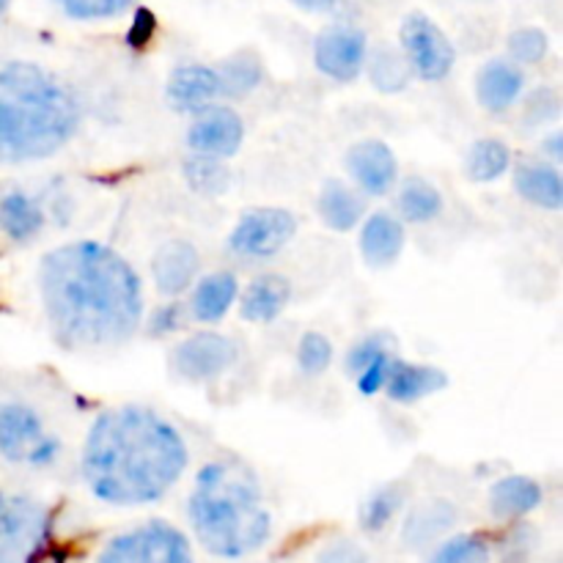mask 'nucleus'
Listing matches in <instances>:
<instances>
[{
  "instance_id": "20",
  "label": "nucleus",
  "mask_w": 563,
  "mask_h": 563,
  "mask_svg": "<svg viewBox=\"0 0 563 563\" xmlns=\"http://www.w3.org/2000/svg\"><path fill=\"white\" fill-rule=\"evenodd\" d=\"M291 300V284L284 275H262L253 280L240 300V313L247 322H273Z\"/></svg>"
},
{
  "instance_id": "8",
  "label": "nucleus",
  "mask_w": 563,
  "mask_h": 563,
  "mask_svg": "<svg viewBox=\"0 0 563 563\" xmlns=\"http://www.w3.org/2000/svg\"><path fill=\"white\" fill-rule=\"evenodd\" d=\"M399 36L407 64H410V69L416 71L421 80L438 82L451 75L456 53L454 44H451L449 36L440 31L438 22L429 20L427 14H410L401 22Z\"/></svg>"
},
{
  "instance_id": "5",
  "label": "nucleus",
  "mask_w": 563,
  "mask_h": 563,
  "mask_svg": "<svg viewBox=\"0 0 563 563\" xmlns=\"http://www.w3.org/2000/svg\"><path fill=\"white\" fill-rule=\"evenodd\" d=\"M49 537V515L22 495H0V563H36Z\"/></svg>"
},
{
  "instance_id": "29",
  "label": "nucleus",
  "mask_w": 563,
  "mask_h": 563,
  "mask_svg": "<svg viewBox=\"0 0 563 563\" xmlns=\"http://www.w3.org/2000/svg\"><path fill=\"white\" fill-rule=\"evenodd\" d=\"M185 179L201 196H223L231 185V174L218 157H203L196 154L192 159L185 163Z\"/></svg>"
},
{
  "instance_id": "11",
  "label": "nucleus",
  "mask_w": 563,
  "mask_h": 563,
  "mask_svg": "<svg viewBox=\"0 0 563 563\" xmlns=\"http://www.w3.org/2000/svg\"><path fill=\"white\" fill-rule=\"evenodd\" d=\"M245 141V126L236 110L223 108V104H209L187 130V146L203 157L229 159L240 152Z\"/></svg>"
},
{
  "instance_id": "23",
  "label": "nucleus",
  "mask_w": 563,
  "mask_h": 563,
  "mask_svg": "<svg viewBox=\"0 0 563 563\" xmlns=\"http://www.w3.org/2000/svg\"><path fill=\"white\" fill-rule=\"evenodd\" d=\"M236 300V278L231 273H214L198 280L190 300V313L198 322H220Z\"/></svg>"
},
{
  "instance_id": "1",
  "label": "nucleus",
  "mask_w": 563,
  "mask_h": 563,
  "mask_svg": "<svg viewBox=\"0 0 563 563\" xmlns=\"http://www.w3.org/2000/svg\"><path fill=\"white\" fill-rule=\"evenodd\" d=\"M44 313L64 350H108L135 335L143 286L132 264L99 242H69L38 269Z\"/></svg>"
},
{
  "instance_id": "17",
  "label": "nucleus",
  "mask_w": 563,
  "mask_h": 563,
  "mask_svg": "<svg viewBox=\"0 0 563 563\" xmlns=\"http://www.w3.org/2000/svg\"><path fill=\"white\" fill-rule=\"evenodd\" d=\"M522 82H526V75H522L517 64L500 58L487 60L476 77L478 102L489 113H504V110H509L517 102V97L522 91Z\"/></svg>"
},
{
  "instance_id": "14",
  "label": "nucleus",
  "mask_w": 563,
  "mask_h": 563,
  "mask_svg": "<svg viewBox=\"0 0 563 563\" xmlns=\"http://www.w3.org/2000/svg\"><path fill=\"white\" fill-rule=\"evenodd\" d=\"M218 97H223V88L212 66L185 64L174 69L168 80V102L176 113H201Z\"/></svg>"
},
{
  "instance_id": "22",
  "label": "nucleus",
  "mask_w": 563,
  "mask_h": 563,
  "mask_svg": "<svg viewBox=\"0 0 563 563\" xmlns=\"http://www.w3.org/2000/svg\"><path fill=\"white\" fill-rule=\"evenodd\" d=\"M542 504V487L528 476H506L489 493V509L495 517L517 520V517L531 515Z\"/></svg>"
},
{
  "instance_id": "2",
  "label": "nucleus",
  "mask_w": 563,
  "mask_h": 563,
  "mask_svg": "<svg viewBox=\"0 0 563 563\" xmlns=\"http://www.w3.org/2000/svg\"><path fill=\"white\" fill-rule=\"evenodd\" d=\"M187 467L181 434L146 407L126 405L93 421L82 451V478L110 506H146L163 498Z\"/></svg>"
},
{
  "instance_id": "9",
  "label": "nucleus",
  "mask_w": 563,
  "mask_h": 563,
  "mask_svg": "<svg viewBox=\"0 0 563 563\" xmlns=\"http://www.w3.org/2000/svg\"><path fill=\"white\" fill-rule=\"evenodd\" d=\"M297 231V220L289 209L262 207L240 218L229 236V247L242 258H273L284 251Z\"/></svg>"
},
{
  "instance_id": "41",
  "label": "nucleus",
  "mask_w": 563,
  "mask_h": 563,
  "mask_svg": "<svg viewBox=\"0 0 563 563\" xmlns=\"http://www.w3.org/2000/svg\"><path fill=\"white\" fill-rule=\"evenodd\" d=\"M561 146H563V137H561V132H555L553 137H550L548 141V152L553 154L555 159H561L563 157V152H561Z\"/></svg>"
},
{
  "instance_id": "35",
  "label": "nucleus",
  "mask_w": 563,
  "mask_h": 563,
  "mask_svg": "<svg viewBox=\"0 0 563 563\" xmlns=\"http://www.w3.org/2000/svg\"><path fill=\"white\" fill-rule=\"evenodd\" d=\"M548 33L539 27H520L509 36V53L517 64H539L548 55Z\"/></svg>"
},
{
  "instance_id": "33",
  "label": "nucleus",
  "mask_w": 563,
  "mask_h": 563,
  "mask_svg": "<svg viewBox=\"0 0 563 563\" xmlns=\"http://www.w3.org/2000/svg\"><path fill=\"white\" fill-rule=\"evenodd\" d=\"M429 563H489V544L482 537L462 533L449 539Z\"/></svg>"
},
{
  "instance_id": "18",
  "label": "nucleus",
  "mask_w": 563,
  "mask_h": 563,
  "mask_svg": "<svg viewBox=\"0 0 563 563\" xmlns=\"http://www.w3.org/2000/svg\"><path fill=\"white\" fill-rule=\"evenodd\" d=\"M405 251V225L388 212H374L361 231V253L372 267H390Z\"/></svg>"
},
{
  "instance_id": "28",
  "label": "nucleus",
  "mask_w": 563,
  "mask_h": 563,
  "mask_svg": "<svg viewBox=\"0 0 563 563\" xmlns=\"http://www.w3.org/2000/svg\"><path fill=\"white\" fill-rule=\"evenodd\" d=\"M454 520H456L454 506L445 504V500H434V504L412 511V517L405 526V539L412 544V548H421V544L432 542V539H438L440 533L449 531Z\"/></svg>"
},
{
  "instance_id": "16",
  "label": "nucleus",
  "mask_w": 563,
  "mask_h": 563,
  "mask_svg": "<svg viewBox=\"0 0 563 563\" xmlns=\"http://www.w3.org/2000/svg\"><path fill=\"white\" fill-rule=\"evenodd\" d=\"M449 385V374L438 366H423V363H407L394 357L385 377L383 390L399 405H416L427 396L440 394Z\"/></svg>"
},
{
  "instance_id": "36",
  "label": "nucleus",
  "mask_w": 563,
  "mask_h": 563,
  "mask_svg": "<svg viewBox=\"0 0 563 563\" xmlns=\"http://www.w3.org/2000/svg\"><path fill=\"white\" fill-rule=\"evenodd\" d=\"M75 20H110L124 14L132 0H53Z\"/></svg>"
},
{
  "instance_id": "15",
  "label": "nucleus",
  "mask_w": 563,
  "mask_h": 563,
  "mask_svg": "<svg viewBox=\"0 0 563 563\" xmlns=\"http://www.w3.org/2000/svg\"><path fill=\"white\" fill-rule=\"evenodd\" d=\"M201 258L198 251L185 240H170L159 245V251L152 258V278L157 284V291L165 297H179L190 289L196 280Z\"/></svg>"
},
{
  "instance_id": "3",
  "label": "nucleus",
  "mask_w": 563,
  "mask_h": 563,
  "mask_svg": "<svg viewBox=\"0 0 563 563\" xmlns=\"http://www.w3.org/2000/svg\"><path fill=\"white\" fill-rule=\"evenodd\" d=\"M77 126L80 104L58 77L27 60L0 66V163L53 157Z\"/></svg>"
},
{
  "instance_id": "4",
  "label": "nucleus",
  "mask_w": 563,
  "mask_h": 563,
  "mask_svg": "<svg viewBox=\"0 0 563 563\" xmlns=\"http://www.w3.org/2000/svg\"><path fill=\"white\" fill-rule=\"evenodd\" d=\"M190 522L198 542L218 559H245L269 539V511L256 473L240 460L201 467L190 495Z\"/></svg>"
},
{
  "instance_id": "31",
  "label": "nucleus",
  "mask_w": 563,
  "mask_h": 563,
  "mask_svg": "<svg viewBox=\"0 0 563 563\" xmlns=\"http://www.w3.org/2000/svg\"><path fill=\"white\" fill-rule=\"evenodd\" d=\"M410 64L405 55L394 53V49H379L368 66V77H372L374 88L385 93H396L410 82Z\"/></svg>"
},
{
  "instance_id": "38",
  "label": "nucleus",
  "mask_w": 563,
  "mask_h": 563,
  "mask_svg": "<svg viewBox=\"0 0 563 563\" xmlns=\"http://www.w3.org/2000/svg\"><path fill=\"white\" fill-rule=\"evenodd\" d=\"M319 563H368L366 550L355 542H335L328 550H322Z\"/></svg>"
},
{
  "instance_id": "21",
  "label": "nucleus",
  "mask_w": 563,
  "mask_h": 563,
  "mask_svg": "<svg viewBox=\"0 0 563 563\" xmlns=\"http://www.w3.org/2000/svg\"><path fill=\"white\" fill-rule=\"evenodd\" d=\"M515 190L533 207L555 212L563 207V181L555 165L522 163L515 170Z\"/></svg>"
},
{
  "instance_id": "6",
  "label": "nucleus",
  "mask_w": 563,
  "mask_h": 563,
  "mask_svg": "<svg viewBox=\"0 0 563 563\" xmlns=\"http://www.w3.org/2000/svg\"><path fill=\"white\" fill-rule=\"evenodd\" d=\"M97 563H192V553L185 533L154 520L115 537Z\"/></svg>"
},
{
  "instance_id": "25",
  "label": "nucleus",
  "mask_w": 563,
  "mask_h": 563,
  "mask_svg": "<svg viewBox=\"0 0 563 563\" xmlns=\"http://www.w3.org/2000/svg\"><path fill=\"white\" fill-rule=\"evenodd\" d=\"M44 225V212L31 196L11 190L0 198V231L14 242H27Z\"/></svg>"
},
{
  "instance_id": "7",
  "label": "nucleus",
  "mask_w": 563,
  "mask_h": 563,
  "mask_svg": "<svg viewBox=\"0 0 563 563\" xmlns=\"http://www.w3.org/2000/svg\"><path fill=\"white\" fill-rule=\"evenodd\" d=\"M60 445L44 429L42 418L25 405L0 407V454L14 465L42 467L58 456Z\"/></svg>"
},
{
  "instance_id": "32",
  "label": "nucleus",
  "mask_w": 563,
  "mask_h": 563,
  "mask_svg": "<svg viewBox=\"0 0 563 563\" xmlns=\"http://www.w3.org/2000/svg\"><path fill=\"white\" fill-rule=\"evenodd\" d=\"M401 504H405V489L396 487V484L394 487L377 489V493L363 504L361 526L372 533L383 531V528L394 520L396 511L401 509Z\"/></svg>"
},
{
  "instance_id": "10",
  "label": "nucleus",
  "mask_w": 563,
  "mask_h": 563,
  "mask_svg": "<svg viewBox=\"0 0 563 563\" xmlns=\"http://www.w3.org/2000/svg\"><path fill=\"white\" fill-rule=\"evenodd\" d=\"M234 361V341L225 339L223 333H212V330H203V333L181 341L174 350V357H170L176 374L181 379H190V383H207V379L220 377Z\"/></svg>"
},
{
  "instance_id": "13",
  "label": "nucleus",
  "mask_w": 563,
  "mask_h": 563,
  "mask_svg": "<svg viewBox=\"0 0 563 563\" xmlns=\"http://www.w3.org/2000/svg\"><path fill=\"white\" fill-rule=\"evenodd\" d=\"M346 168H350L357 187L363 192H368V196H385L396 185V176H399L396 154L390 152L388 143L374 141V137L372 141L355 143L350 148V154H346Z\"/></svg>"
},
{
  "instance_id": "40",
  "label": "nucleus",
  "mask_w": 563,
  "mask_h": 563,
  "mask_svg": "<svg viewBox=\"0 0 563 563\" xmlns=\"http://www.w3.org/2000/svg\"><path fill=\"white\" fill-rule=\"evenodd\" d=\"M295 5H300V9L306 11H313V14H324V11H330L335 5V0H291Z\"/></svg>"
},
{
  "instance_id": "24",
  "label": "nucleus",
  "mask_w": 563,
  "mask_h": 563,
  "mask_svg": "<svg viewBox=\"0 0 563 563\" xmlns=\"http://www.w3.org/2000/svg\"><path fill=\"white\" fill-rule=\"evenodd\" d=\"M319 218L333 231H352L363 218V198L339 179L324 181L319 192Z\"/></svg>"
},
{
  "instance_id": "34",
  "label": "nucleus",
  "mask_w": 563,
  "mask_h": 563,
  "mask_svg": "<svg viewBox=\"0 0 563 563\" xmlns=\"http://www.w3.org/2000/svg\"><path fill=\"white\" fill-rule=\"evenodd\" d=\"M330 361H333V344H330L328 335L322 333H306L297 344V363H300V372L308 377H317V374L328 372Z\"/></svg>"
},
{
  "instance_id": "39",
  "label": "nucleus",
  "mask_w": 563,
  "mask_h": 563,
  "mask_svg": "<svg viewBox=\"0 0 563 563\" xmlns=\"http://www.w3.org/2000/svg\"><path fill=\"white\" fill-rule=\"evenodd\" d=\"M181 311H185V308H181L179 302H168V306L157 308L152 317V322H148L152 335H168V333H174V330H179L181 328Z\"/></svg>"
},
{
  "instance_id": "30",
  "label": "nucleus",
  "mask_w": 563,
  "mask_h": 563,
  "mask_svg": "<svg viewBox=\"0 0 563 563\" xmlns=\"http://www.w3.org/2000/svg\"><path fill=\"white\" fill-rule=\"evenodd\" d=\"M220 75V88H223V97H245L247 91L258 86L262 80V64H258L256 55L240 53L231 60H225L218 69Z\"/></svg>"
},
{
  "instance_id": "27",
  "label": "nucleus",
  "mask_w": 563,
  "mask_h": 563,
  "mask_svg": "<svg viewBox=\"0 0 563 563\" xmlns=\"http://www.w3.org/2000/svg\"><path fill=\"white\" fill-rule=\"evenodd\" d=\"M440 209H443V196L427 179L412 176V179L401 185L399 212L405 214V220H410V223H429V220L438 218Z\"/></svg>"
},
{
  "instance_id": "37",
  "label": "nucleus",
  "mask_w": 563,
  "mask_h": 563,
  "mask_svg": "<svg viewBox=\"0 0 563 563\" xmlns=\"http://www.w3.org/2000/svg\"><path fill=\"white\" fill-rule=\"evenodd\" d=\"M559 93L553 88H537L526 104V121L531 126H542L559 115Z\"/></svg>"
},
{
  "instance_id": "12",
  "label": "nucleus",
  "mask_w": 563,
  "mask_h": 563,
  "mask_svg": "<svg viewBox=\"0 0 563 563\" xmlns=\"http://www.w3.org/2000/svg\"><path fill=\"white\" fill-rule=\"evenodd\" d=\"M313 60L330 80L352 82L366 66V33L350 25L328 27L313 44Z\"/></svg>"
},
{
  "instance_id": "19",
  "label": "nucleus",
  "mask_w": 563,
  "mask_h": 563,
  "mask_svg": "<svg viewBox=\"0 0 563 563\" xmlns=\"http://www.w3.org/2000/svg\"><path fill=\"white\" fill-rule=\"evenodd\" d=\"M394 357L396 355L388 350V341H385L383 335H368V339L357 341V344L352 346L346 363H350V372L355 374L357 390H361L363 396H374L383 390Z\"/></svg>"
},
{
  "instance_id": "26",
  "label": "nucleus",
  "mask_w": 563,
  "mask_h": 563,
  "mask_svg": "<svg viewBox=\"0 0 563 563\" xmlns=\"http://www.w3.org/2000/svg\"><path fill=\"white\" fill-rule=\"evenodd\" d=\"M511 152L498 137H484L467 152L465 170L473 181H495L509 170Z\"/></svg>"
},
{
  "instance_id": "42",
  "label": "nucleus",
  "mask_w": 563,
  "mask_h": 563,
  "mask_svg": "<svg viewBox=\"0 0 563 563\" xmlns=\"http://www.w3.org/2000/svg\"><path fill=\"white\" fill-rule=\"evenodd\" d=\"M5 3H9V0H0V16H3V11H5Z\"/></svg>"
}]
</instances>
